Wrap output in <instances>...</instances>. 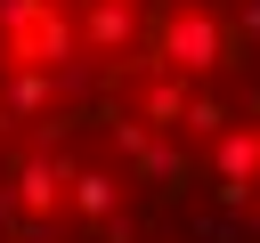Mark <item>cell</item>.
Listing matches in <instances>:
<instances>
[{
	"mask_svg": "<svg viewBox=\"0 0 260 243\" xmlns=\"http://www.w3.org/2000/svg\"><path fill=\"white\" fill-rule=\"evenodd\" d=\"M0 243H260V0H0Z\"/></svg>",
	"mask_w": 260,
	"mask_h": 243,
	"instance_id": "cell-1",
	"label": "cell"
}]
</instances>
